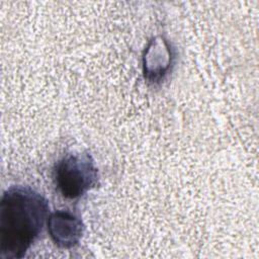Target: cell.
<instances>
[{"mask_svg": "<svg viewBox=\"0 0 259 259\" xmlns=\"http://www.w3.org/2000/svg\"><path fill=\"white\" fill-rule=\"evenodd\" d=\"M49 202L27 186H12L0 201V259H20L48 221Z\"/></svg>", "mask_w": 259, "mask_h": 259, "instance_id": "1", "label": "cell"}, {"mask_svg": "<svg viewBox=\"0 0 259 259\" xmlns=\"http://www.w3.org/2000/svg\"><path fill=\"white\" fill-rule=\"evenodd\" d=\"M54 180L65 198L75 199L96 185L98 169L90 154H68L56 163Z\"/></svg>", "mask_w": 259, "mask_h": 259, "instance_id": "2", "label": "cell"}, {"mask_svg": "<svg viewBox=\"0 0 259 259\" xmlns=\"http://www.w3.org/2000/svg\"><path fill=\"white\" fill-rule=\"evenodd\" d=\"M172 64V51L163 36H155L148 44L143 55V74L150 83L162 81Z\"/></svg>", "mask_w": 259, "mask_h": 259, "instance_id": "3", "label": "cell"}, {"mask_svg": "<svg viewBox=\"0 0 259 259\" xmlns=\"http://www.w3.org/2000/svg\"><path fill=\"white\" fill-rule=\"evenodd\" d=\"M48 232L53 242L60 248L76 246L83 234V224L74 213L67 210H56L48 217Z\"/></svg>", "mask_w": 259, "mask_h": 259, "instance_id": "4", "label": "cell"}]
</instances>
